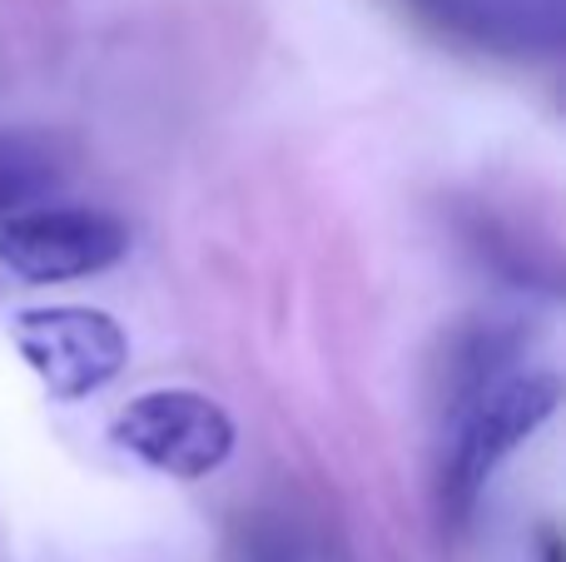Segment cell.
I'll use <instances>...</instances> for the list:
<instances>
[{"label": "cell", "mask_w": 566, "mask_h": 562, "mask_svg": "<svg viewBox=\"0 0 566 562\" xmlns=\"http://www.w3.org/2000/svg\"><path fill=\"white\" fill-rule=\"evenodd\" d=\"M10 344L30 364V374L45 384L50 398L75 404L99 388H109L129 364V339L115 314L90 304H50L20 309L10 319Z\"/></svg>", "instance_id": "obj_3"}, {"label": "cell", "mask_w": 566, "mask_h": 562, "mask_svg": "<svg viewBox=\"0 0 566 562\" xmlns=\"http://www.w3.org/2000/svg\"><path fill=\"white\" fill-rule=\"evenodd\" d=\"M239 562H313L293 538H274V533H254V543H244Z\"/></svg>", "instance_id": "obj_7"}, {"label": "cell", "mask_w": 566, "mask_h": 562, "mask_svg": "<svg viewBox=\"0 0 566 562\" xmlns=\"http://www.w3.org/2000/svg\"><path fill=\"white\" fill-rule=\"evenodd\" d=\"M60 185V159L50 139L25 129H0V219L30 209Z\"/></svg>", "instance_id": "obj_6"}, {"label": "cell", "mask_w": 566, "mask_h": 562, "mask_svg": "<svg viewBox=\"0 0 566 562\" xmlns=\"http://www.w3.org/2000/svg\"><path fill=\"white\" fill-rule=\"evenodd\" d=\"M562 408L557 374H502L497 384L478 388L468 404L452 408L448 454L438 468V508L442 523L468 528L488 478L512 458L552 414Z\"/></svg>", "instance_id": "obj_1"}, {"label": "cell", "mask_w": 566, "mask_h": 562, "mask_svg": "<svg viewBox=\"0 0 566 562\" xmlns=\"http://www.w3.org/2000/svg\"><path fill=\"white\" fill-rule=\"evenodd\" d=\"M402 6L438 35L468 40L478 50H502V55L557 50L562 40V0H402Z\"/></svg>", "instance_id": "obj_5"}, {"label": "cell", "mask_w": 566, "mask_h": 562, "mask_svg": "<svg viewBox=\"0 0 566 562\" xmlns=\"http://www.w3.org/2000/svg\"><path fill=\"white\" fill-rule=\"evenodd\" d=\"M129 229L90 205H30L0 219V264L30 284L85 279L119 264Z\"/></svg>", "instance_id": "obj_4"}, {"label": "cell", "mask_w": 566, "mask_h": 562, "mask_svg": "<svg viewBox=\"0 0 566 562\" xmlns=\"http://www.w3.org/2000/svg\"><path fill=\"white\" fill-rule=\"evenodd\" d=\"M109 444L155 473L195 483L234 458L239 428L224 414V404H214L199 388H149L115 414Z\"/></svg>", "instance_id": "obj_2"}, {"label": "cell", "mask_w": 566, "mask_h": 562, "mask_svg": "<svg viewBox=\"0 0 566 562\" xmlns=\"http://www.w3.org/2000/svg\"><path fill=\"white\" fill-rule=\"evenodd\" d=\"M542 562H562V538L552 533V528L542 533Z\"/></svg>", "instance_id": "obj_8"}]
</instances>
